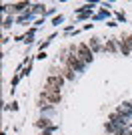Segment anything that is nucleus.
<instances>
[{
  "label": "nucleus",
  "instance_id": "7ed1b4c3",
  "mask_svg": "<svg viewBox=\"0 0 132 135\" xmlns=\"http://www.w3.org/2000/svg\"><path fill=\"white\" fill-rule=\"evenodd\" d=\"M64 83V79H62L60 75H50L48 79H46V85H50V87H56V89H60V85Z\"/></svg>",
  "mask_w": 132,
  "mask_h": 135
},
{
  "label": "nucleus",
  "instance_id": "0eeeda50",
  "mask_svg": "<svg viewBox=\"0 0 132 135\" xmlns=\"http://www.w3.org/2000/svg\"><path fill=\"white\" fill-rule=\"evenodd\" d=\"M90 45H92V49H94V51H100V49H102V46L98 45V38H92V40H90Z\"/></svg>",
  "mask_w": 132,
  "mask_h": 135
},
{
  "label": "nucleus",
  "instance_id": "1a4fd4ad",
  "mask_svg": "<svg viewBox=\"0 0 132 135\" xmlns=\"http://www.w3.org/2000/svg\"><path fill=\"white\" fill-rule=\"evenodd\" d=\"M10 24H12V18H6V20H4V28H8Z\"/></svg>",
  "mask_w": 132,
  "mask_h": 135
},
{
  "label": "nucleus",
  "instance_id": "423d86ee",
  "mask_svg": "<svg viewBox=\"0 0 132 135\" xmlns=\"http://www.w3.org/2000/svg\"><path fill=\"white\" fill-rule=\"evenodd\" d=\"M48 119H38V121H36V127H40V129H44V127H48Z\"/></svg>",
  "mask_w": 132,
  "mask_h": 135
},
{
  "label": "nucleus",
  "instance_id": "9d476101",
  "mask_svg": "<svg viewBox=\"0 0 132 135\" xmlns=\"http://www.w3.org/2000/svg\"><path fill=\"white\" fill-rule=\"evenodd\" d=\"M40 135H50V131H44V133H40Z\"/></svg>",
  "mask_w": 132,
  "mask_h": 135
},
{
  "label": "nucleus",
  "instance_id": "f257e3e1",
  "mask_svg": "<svg viewBox=\"0 0 132 135\" xmlns=\"http://www.w3.org/2000/svg\"><path fill=\"white\" fill-rule=\"evenodd\" d=\"M42 97H44V99H46L48 103H58V101H60V91L56 89V87L44 85V89H42Z\"/></svg>",
  "mask_w": 132,
  "mask_h": 135
},
{
  "label": "nucleus",
  "instance_id": "20e7f679",
  "mask_svg": "<svg viewBox=\"0 0 132 135\" xmlns=\"http://www.w3.org/2000/svg\"><path fill=\"white\" fill-rule=\"evenodd\" d=\"M120 51L124 52V55H128V52H130V45H128V40L124 38V36L120 38Z\"/></svg>",
  "mask_w": 132,
  "mask_h": 135
},
{
  "label": "nucleus",
  "instance_id": "f03ea898",
  "mask_svg": "<svg viewBox=\"0 0 132 135\" xmlns=\"http://www.w3.org/2000/svg\"><path fill=\"white\" fill-rule=\"evenodd\" d=\"M76 55L80 56V59H82L84 62H90V61H92V51H90V49H88L86 45H78Z\"/></svg>",
  "mask_w": 132,
  "mask_h": 135
},
{
  "label": "nucleus",
  "instance_id": "6e6552de",
  "mask_svg": "<svg viewBox=\"0 0 132 135\" xmlns=\"http://www.w3.org/2000/svg\"><path fill=\"white\" fill-rule=\"evenodd\" d=\"M106 49H108V51H116V45H114V40H108V42H106Z\"/></svg>",
  "mask_w": 132,
  "mask_h": 135
},
{
  "label": "nucleus",
  "instance_id": "39448f33",
  "mask_svg": "<svg viewBox=\"0 0 132 135\" xmlns=\"http://www.w3.org/2000/svg\"><path fill=\"white\" fill-rule=\"evenodd\" d=\"M24 8H28V4H26V2H18V4H14V6H10V10H12V12H18V10H24Z\"/></svg>",
  "mask_w": 132,
  "mask_h": 135
}]
</instances>
